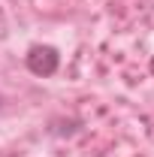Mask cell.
<instances>
[{
	"instance_id": "6da1fadb",
	"label": "cell",
	"mask_w": 154,
	"mask_h": 157,
	"mask_svg": "<svg viewBox=\"0 0 154 157\" xmlns=\"http://www.w3.org/2000/svg\"><path fill=\"white\" fill-rule=\"evenodd\" d=\"M60 67V55L52 45H33L27 52V70L33 76H55Z\"/></svg>"
}]
</instances>
